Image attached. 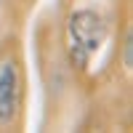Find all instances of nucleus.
<instances>
[{
	"mask_svg": "<svg viewBox=\"0 0 133 133\" xmlns=\"http://www.w3.org/2000/svg\"><path fill=\"white\" fill-rule=\"evenodd\" d=\"M69 53L77 66H85L91 56L98 51V45L107 40V24L93 11H77L69 16Z\"/></svg>",
	"mask_w": 133,
	"mask_h": 133,
	"instance_id": "1",
	"label": "nucleus"
},
{
	"mask_svg": "<svg viewBox=\"0 0 133 133\" xmlns=\"http://www.w3.org/2000/svg\"><path fill=\"white\" fill-rule=\"evenodd\" d=\"M19 107V69L11 59L0 61V123L8 125Z\"/></svg>",
	"mask_w": 133,
	"mask_h": 133,
	"instance_id": "2",
	"label": "nucleus"
},
{
	"mask_svg": "<svg viewBox=\"0 0 133 133\" xmlns=\"http://www.w3.org/2000/svg\"><path fill=\"white\" fill-rule=\"evenodd\" d=\"M133 48H130V35H128V43H125V66H133Z\"/></svg>",
	"mask_w": 133,
	"mask_h": 133,
	"instance_id": "3",
	"label": "nucleus"
}]
</instances>
